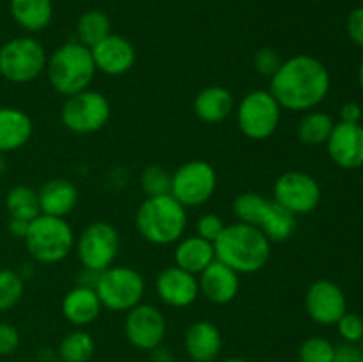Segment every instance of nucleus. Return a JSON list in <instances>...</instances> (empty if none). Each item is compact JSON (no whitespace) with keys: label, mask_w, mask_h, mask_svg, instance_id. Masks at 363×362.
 <instances>
[{"label":"nucleus","mask_w":363,"mask_h":362,"mask_svg":"<svg viewBox=\"0 0 363 362\" xmlns=\"http://www.w3.org/2000/svg\"><path fill=\"white\" fill-rule=\"evenodd\" d=\"M330 84V71L323 60L308 53H298L282 60L277 73L269 78L268 91L282 110L308 112L325 102Z\"/></svg>","instance_id":"obj_1"},{"label":"nucleus","mask_w":363,"mask_h":362,"mask_svg":"<svg viewBox=\"0 0 363 362\" xmlns=\"http://www.w3.org/2000/svg\"><path fill=\"white\" fill-rule=\"evenodd\" d=\"M213 245L216 259L240 275L261 272L268 266L272 258V241L266 234L257 227L238 220L225 224Z\"/></svg>","instance_id":"obj_2"},{"label":"nucleus","mask_w":363,"mask_h":362,"mask_svg":"<svg viewBox=\"0 0 363 362\" xmlns=\"http://www.w3.org/2000/svg\"><path fill=\"white\" fill-rule=\"evenodd\" d=\"M45 73L53 91L69 98L91 87L98 70L91 48L74 39L60 45L52 55H48Z\"/></svg>","instance_id":"obj_3"},{"label":"nucleus","mask_w":363,"mask_h":362,"mask_svg":"<svg viewBox=\"0 0 363 362\" xmlns=\"http://www.w3.org/2000/svg\"><path fill=\"white\" fill-rule=\"evenodd\" d=\"M138 234L147 243L165 247L174 245L184 236L188 227V213L172 195L145 197L135 215Z\"/></svg>","instance_id":"obj_4"},{"label":"nucleus","mask_w":363,"mask_h":362,"mask_svg":"<svg viewBox=\"0 0 363 362\" xmlns=\"http://www.w3.org/2000/svg\"><path fill=\"white\" fill-rule=\"evenodd\" d=\"M28 254L39 265H57L73 252L77 234L66 219L39 213L25 236Z\"/></svg>","instance_id":"obj_5"},{"label":"nucleus","mask_w":363,"mask_h":362,"mask_svg":"<svg viewBox=\"0 0 363 362\" xmlns=\"http://www.w3.org/2000/svg\"><path fill=\"white\" fill-rule=\"evenodd\" d=\"M45 46L32 35H18L0 46V77L11 84H30L46 70Z\"/></svg>","instance_id":"obj_6"},{"label":"nucleus","mask_w":363,"mask_h":362,"mask_svg":"<svg viewBox=\"0 0 363 362\" xmlns=\"http://www.w3.org/2000/svg\"><path fill=\"white\" fill-rule=\"evenodd\" d=\"M96 293L103 309L112 312H128L142 304L145 297V279L133 266H110L99 272Z\"/></svg>","instance_id":"obj_7"},{"label":"nucleus","mask_w":363,"mask_h":362,"mask_svg":"<svg viewBox=\"0 0 363 362\" xmlns=\"http://www.w3.org/2000/svg\"><path fill=\"white\" fill-rule=\"evenodd\" d=\"M238 128L250 141H266L279 128L282 119V106L268 89H255L247 92L238 103Z\"/></svg>","instance_id":"obj_8"},{"label":"nucleus","mask_w":363,"mask_h":362,"mask_svg":"<svg viewBox=\"0 0 363 362\" xmlns=\"http://www.w3.org/2000/svg\"><path fill=\"white\" fill-rule=\"evenodd\" d=\"M112 117V105L103 92L85 89L69 96L60 109V123L77 135H91L103 130Z\"/></svg>","instance_id":"obj_9"},{"label":"nucleus","mask_w":363,"mask_h":362,"mask_svg":"<svg viewBox=\"0 0 363 362\" xmlns=\"http://www.w3.org/2000/svg\"><path fill=\"white\" fill-rule=\"evenodd\" d=\"M218 185L215 167L206 160H190L172 172L170 195L184 208H197L211 201Z\"/></svg>","instance_id":"obj_10"},{"label":"nucleus","mask_w":363,"mask_h":362,"mask_svg":"<svg viewBox=\"0 0 363 362\" xmlns=\"http://www.w3.org/2000/svg\"><path fill=\"white\" fill-rule=\"evenodd\" d=\"M121 238L116 227L105 220L92 222L82 231L74 241L78 261L82 268L103 272L110 268L119 254Z\"/></svg>","instance_id":"obj_11"},{"label":"nucleus","mask_w":363,"mask_h":362,"mask_svg":"<svg viewBox=\"0 0 363 362\" xmlns=\"http://www.w3.org/2000/svg\"><path fill=\"white\" fill-rule=\"evenodd\" d=\"M321 185L314 176L301 170H287L273 183V201L298 215H308L321 204Z\"/></svg>","instance_id":"obj_12"},{"label":"nucleus","mask_w":363,"mask_h":362,"mask_svg":"<svg viewBox=\"0 0 363 362\" xmlns=\"http://www.w3.org/2000/svg\"><path fill=\"white\" fill-rule=\"evenodd\" d=\"M124 336L128 343L142 351H151L152 348L163 344L167 336V319L158 307L151 304H138L130 309L124 319Z\"/></svg>","instance_id":"obj_13"},{"label":"nucleus","mask_w":363,"mask_h":362,"mask_svg":"<svg viewBox=\"0 0 363 362\" xmlns=\"http://www.w3.org/2000/svg\"><path fill=\"white\" fill-rule=\"evenodd\" d=\"M305 311L318 325H335L347 312V300L342 287L330 279L312 283L305 293Z\"/></svg>","instance_id":"obj_14"},{"label":"nucleus","mask_w":363,"mask_h":362,"mask_svg":"<svg viewBox=\"0 0 363 362\" xmlns=\"http://www.w3.org/2000/svg\"><path fill=\"white\" fill-rule=\"evenodd\" d=\"M155 290L160 300L172 309H186L199 298V279L190 272L172 265L163 268L155 280Z\"/></svg>","instance_id":"obj_15"},{"label":"nucleus","mask_w":363,"mask_h":362,"mask_svg":"<svg viewBox=\"0 0 363 362\" xmlns=\"http://www.w3.org/2000/svg\"><path fill=\"white\" fill-rule=\"evenodd\" d=\"M326 149L332 162L340 169H360L363 165V126L360 123H335Z\"/></svg>","instance_id":"obj_16"},{"label":"nucleus","mask_w":363,"mask_h":362,"mask_svg":"<svg viewBox=\"0 0 363 362\" xmlns=\"http://www.w3.org/2000/svg\"><path fill=\"white\" fill-rule=\"evenodd\" d=\"M92 59H94L96 70L106 77H121L126 75L137 60L135 46L126 38L119 34H108L103 41L92 46Z\"/></svg>","instance_id":"obj_17"},{"label":"nucleus","mask_w":363,"mask_h":362,"mask_svg":"<svg viewBox=\"0 0 363 362\" xmlns=\"http://www.w3.org/2000/svg\"><path fill=\"white\" fill-rule=\"evenodd\" d=\"M199 291L208 302L215 305H227L240 293V273L234 272L218 259L197 275Z\"/></svg>","instance_id":"obj_18"},{"label":"nucleus","mask_w":363,"mask_h":362,"mask_svg":"<svg viewBox=\"0 0 363 362\" xmlns=\"http://www.w3.org/2000/svg\"><path fill=\"white\" fill-rule=\"evenodd\" d=\"M64 319L74 327V329H85L99 318L103 311L101 300L92 287L74 286L67 291L60 304Z\"/></svg>","instance_id":"obj_19"},{"label":"nucleus","mask_w":363,"mask_h":362,"mask_svg":"<svg viewBox=\"0 0 363 362\" xmlns=\"http://www.w3.org/2000/svg\"><path fill=\"white\" fill-rule=\"evenodd\" d=\"M223 337L218 327L208 319L191 323L184 332V350L190 361L213 362L220 355Z\"/></svg>","instance_id":"obj_20"},{"label":"nucleus","mask_w":363,"mask_h":362,"mask_svg":"<svg viewBox=\"0 0 363 362\" xmlns=\"http://www.w3.org/2000/svg\"><path fill=\"white\" fill-rule=\"evenodd\" d=\"M38 199L43 215L66 219L77 208L80 194L73 181L66 180V177H55V180L46 181L39 188Z\"/></svg>","instance_id":"obj_21"},{"label":"nucleus","mask_w":363,"mask_h":362,"mask_svg":"<svg viewBox=\"0 0 363 362\" xmlns=\"http://www.w3.org/2000/svg\"><path fill=\"white\" fill-rule=\"evenodd\" d=\"M34 133V124L25 110L0 106V155L23 148Z\"/></svg>","instance_id":"obj_22"},{"label":"nucleus","mask_w":363,"mask_h":362,"mask_svg":"<svg viewBox=\"0 0 363 362\" xmlns=\"http://www.w3.org/2000/svg\"><path fill=\"white\" fill-rule=\"evenodd\" d=\"M236 110L233 92L222 85H208L197 92L194 99V112L202 123L218 124Z\"/></svg>","instance_id":"obj_23"},{"label":"nucleus","mask_w":363,"mask_h":362,"mask_svg":"<svg viewBox=\"0 0 363 362\" xmlns=\"http://www.w3.org/2000/svg\"><path fill=\"white\" fill-rule=\"evenodd\" d=\"M174 248V265L179 266L184 272L194 275L204 272L209 265L216 259L215 245L204 238L191 234V236L181 238Z\"/></svg>","instance_id":"obj_24"},{"label":"nucleus","mask_w":363,"mask_h":362,"mask_svg":"<svg viewBox=\"0 0 363 362\" xmlns=\"http://www.w3.org/2000/svg\"><path fill=\"white\" fill-rule=\"evenodd\" d=\"M13 20L27 32H43L53 20L52 0H9Z\"/></svg>","instance_id":"obj_25"},{"label":"nucleus","mask_w":363,"mask_h":362,"mask_svg":"<svg viewBox=\"0 0 363 362\" xmlns=\"http://www.w3.org/2000/svg\"><path fill=\"white\" fill-rule=\"evenodd\" d=\"M259 229L266 234L272 243H284L289 240L296 231V216L286 208L269 199V204L266 208L264 216H262Z\"/></svg>","instance_id":"obj_26"},{"label":"nucleus","mask_w":363,"mask_h":362,"mask_svg":"<svg viewBox=\"0 0 363 362\" xmlns=\"http://www.w3.org/2000/svg\"><path fill=\"white\" fill-rule=\"evenodd\" d=\"M335 121L330 114L319 110H308L298 123V141L305 146H323L328 142Z\"/></svg>","instance_id":"obj_27"},{"label":"nucleus","mask_w":363,"mask_h":362,"mask_svg":"<svg viewBox=\"0 0 363 362\" xmlns=\"http://www.w3.org/2000/svg\"><path fill=\"white\" fill-rule=\"evenodd\" d=\"M4 208H6L7 215L11 219H20L30 222V220H34L41 213L38 190L27 187V185H16V187H13L7 192Z\"/></svg>","instance_id":"obj_28"},{"label":"nucleus","mask_w":363,"mask_h":362,"mask_svg":"<svg viewBox=\"0 0 363 362\" xmlns=\"http://www.w3.org/2000/svg\"><path fill=\"white\" fill-rule=\"evenodd\" d=\"M108 34H112V23H110V18L106 16L103 11H85V13L78 18L77 41L85 45L87 48L96 46Z\"/></svg>","instance_id":"obj_29"},{"label":"nucleus","mask_w":363,"mask_h":362,"mask_svg":"<svg viewBox=\"0 0 363 362\" xmlns=\"http://www.w3.org/2000/svg\"><path fill=\"white\" fill-rule=\"evenodd\" d=\"M96 353V341L87 330L74 329L59 344L60 362H89Z\"/></svg>","instance_id":"obj_30"},{"label":"nucleus","mask_w":363,"mask_h":362,"mask_svg":"<svg viewBox=\"0 0 363 362\" xmlns=\"http://www.w3.org/2000/svg\"><path fill=\"white\" fill-rule=\"evenodd\" d=\"M268 204L269 199L257 194V192H241L240 195L234 197L233 213L238 219V222L250 224V226L259 229V224H261L262 216H264Z\"/></svg>","instance_id":"obj_31"},{"label":"nucleus","mask_w":363,"mask_h":362,"mask_svg":"<svg viewBox=\"0 0 363 362\" xmlns=\"http://www.w3.org/2000/svg\"><path fill=\"white\" fill-rule=\"evenodd\" d=\"M25 293V280L18 270L0 268V312L16 307Z\"/></svg>","instance_id":"obj_32"},{"label":"nucleus","mask_w":363,"mask_h":362,"mask_svg":"<svg viewBox=\"0 0 363 362\" xmlns=\"http://www.w3.org/2000/svg\"><path fill=\"white\" fill-rule=\"evenodd\" d=\"M170 185H172V174L165 167L152 163L142 170L140 187L147 197H158V195H169Z\"/></svg>","instance_id":"obj_33"},{"label":"nucleus","mask_w":363,"mask_h":362,"mask_svg":"<svg viewBox=\"0 0 363 362\" xmlns=\"http://www.w3.org/2000/svg\"><path fill=\"white\" fill-rule=\"evenodd\" d=\"M335 344L321 336H312L300 344V362H333Z\"/></svg>","instance_id":"obj_34"},{"label":"nucleus","mask_w":363,"mask_h":362,"mask_svg":"<svg viewBox=\"0 0 363 362\" xmlns=\"http://www.w3.org/2000/svg\"><path fill=\"white\" fill-rule=\"evenodd\" d=\"M337 332L346 343L357 344L363 339V318L353 312H346L339 322L335 323Z\"/></svg>","instance_id":"obj_35"},{"label":"nucleus","mask_w":363,"mask_h":362,"mask_svg":"<svg viewBox=\"0 0 363 362\" xmlns=\"http://www.w3.org/2000/svg\"><path fill=\"white\" fill-rule=\"evenodd\" d=\"M282 60L284 59L280 57V53L277 52L275 48H269V46H266V48H261L255 52L254 67L259 75L272 78L273 75L277 73V70L280 67Z\"/></svg>","instance_id":"obj_36"},{"label":"nucleus","mask_w":363,"mask_h":362,"mask_svg":"<svg viewBox=\"0 0 363 362\" xmlns=\"http://www.w3.org/2000/svg\"><path fill=\"white\" fill-rule=\"evenodd\" d=\"M223 227H225V222L216 213H204L197 220V236L204 238V240L213 243L220 236Z\"/></svg>","instance_id":"obj_37"},{"label":"nucleus","mask_w":363,"mask_h":362,"mask_svg":"<svg viewBox=\"0 0 363 362\" xmlns=\"http://www.w3.org/2000/svg\"><path fill=\"white\" fill-rule=\"evenodd\" d=\"M20 343L21 336L16 327L0 322V357L13 355L20 348Z\"/></svg>","instance_id":"obj_38"},{"label":"nucleus","mask_w":363,"mask_h":362,"mask_svg":"<svg viewBox=\"0 0 363 362\" xmlns=\"http://www.w3.org/2000/svg\"><path fill=\"white\" fill-rule=\"evenodd\" d=\"M346 28L351 41L363 48V6L351 11L346 21Z\"/></svg>","instance_id":"obj_39"},{"label":"nucleus","mask_w":363,"mask_h":362,"mask_svg":"<svg viewBox=\"0 0 363 362\" xmlns=\"http://www.w3.org/2000/svg\"><path fill=\"white\" fill-rule=\"evenodd\" d=\"M362 116H363L362 106L354 102L344 103L342 109H340V121H342V123L357 124L362 121Z\"/></svg>","instance_id":"obj_40"},{"label":"nucleus","mask_w":363,"mask_h":362,"mask_svg":"<svg viewBox=\"0 0 363 362\" xmlns=\"http://www.w3.org/2000/svg\"><path fill=\"white\" fill-rule=\"evenodd\" d=\"M362 357L360 351L354 348V344H342V346H335V355H333V362H357Z\"/></svg>","instance_id":"obj_41"},{"label":"nucleus","mask_w":363,"mask_h":362,"mask_svg":"<svg viewBox=\"0 0 363 362\" xmlns=\"http://www.w3.org/2000/svg\"><path fill=\"white\" fill-rule=\"evenodd\" d=\"M28 226L30 222L27 220H20V219H11L9 216V222H7V233L14 238V240H25L28 233Z\"/></svg>","instance_id":"obj_42"},{"label":"nucleus","mask_w":363,"mask_h":362,"mask_svg":"<svg viewBox=\"0 0 363 362\" xmlns=\"http://www.w3.org/2000/svg\"><path fill=\"white\" fill-rule=\"evenodd\" d=\"M149 361L151 362H176V355H174L172 348L160 344V346L152 348V350L149 351Z\"/></svg>","instance_id":"obj_43"},{"label":"nucleus","mask_w":363,"mask_h":362,"mask_svg":"<svg viewBox=\"0 0 363 362\" xmlns=\"http://www.w3.org/2000/svg\"><path fill=\"white\" fill-rule=\"evenodd\" d=\"M98 277H99V272H94V270H89V268H82V272L78 273L77 277L78 280L77 286L92 287V290H94L96 283H98Z\"/></svg>","instance_id":"obj_44"},{"label":"nucleus","mask_w":363,"mask_h":362,"mask_svg":"<svg viewBox=\"0 0 363 362\" xmlns=\"http://www.w3.org/2000/svg\"><path fill=\"white\" fill-rule=\"evenodd\" d=\"M18 273H20V275H21V279L28 280V277L34 275V266L28 265V263H27V265H21V268L18 270Z\"/></svg>","instance_id":"obj_45"},{"label":"nucleus","mask_w":363,"mask_h":362,"mask_svg":"<svg viewBox=\"0 0 363 362\" xmlns=\"http://www.w3.org/2000/svg\"><path fill=\"white\" fill-rule=\"evenodd\" d=\"M6 169H7L6 156H4V155H0V174H4V172H6Z\"/></svg>","instance_id":"obj_46"},{"label":"nucleus","mask_w":363,"mask_h":362,"mask_svg":"<svg viewBox=\"0 0 363 362\" xmlns=\"http://www.w3.org/2000/svg\"><path fill=\"white\" fill-rule=\"evenodd\" d=\"M358 84H360V87L363 91V60H362L360 67H358Z\"/></svg>","instance_id":"obj_47"},{"label":"nucleus","mask_w":363,"mask_h":362,"mask_svg":"<svg viewBox=\"0 0 363 362\" xmlns=\"http://www.w3.org/2000/svg\"><path fill=\"white\" fill-rule=\"evenodd\" d=\"M222 362H248L247 358H241V357H227L223 358Z\"/></svg>","instance_id":"obj_48"},{"label":"nucleus","mask_w":363,"mask_h":362,"mask_svg":"<svg viewBox=\"0 0 363 362\" xmlns=\"http://www.w3.org/2000/svg\"><path fill=\"white\" fill-rule=\"evenodd\" d=\"M357 362H363V355H362V357L360 358H358V361Z\"/></svg>","instance_id":"obj_49"},{"label":"nucleus","mask_w":363,"mask_h":362,"mask_svg":"<svg viewBox=\"0 0 363 362\" xmlns=\"http://www.w3.org/2000/svg\"><path fill=\"white\" fill-rule=\"evenodd\" d=\"M190 362H202V361H190Z\"/></svg>","instance_id":"obj_50"},{"label":"nucleus","mask_w":363,"mask_h":362,"mask_svg":"<svg viewBox=\"0 0 363 362\" xmlns=\"http://www.w3.org/2000/svg\"><path fill=\"white\" fill-rule=\"evenodd\" d=\"M0 212H2V204H0Z\"/></svg>","instance_id":"obj_51"},{"label":"nucleus","mask_w":363,"mask_h":362,"mask_svg":"<svg viewBox=\"0 0 363 362\" xmlns=\"http://www.w3.org/2000/svg\"><path fill=\"white\" fill-rule=\"evenodd\" d=\"M59 362H60V361H59Z\"/></svg>","instance_id":"obj_52"}]
</instances>
